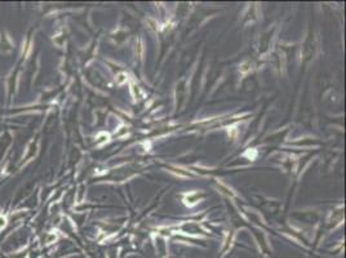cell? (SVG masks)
<instances>
[{
    "label": "cell",
    "instance_id": "1",
    "mask_svg": "<svg viewBox=\"0 0 346 258\" xmlns=\"http://www.w3.org/2000/svg\"><path fill=\"white\" fill-rule=\"evenodd\" d=\"M4 225H5V218L0 216V229L4 227Z\"/></svg>",
    "mask_w": 346,
    "mask_h": 258
}]
</instances>
